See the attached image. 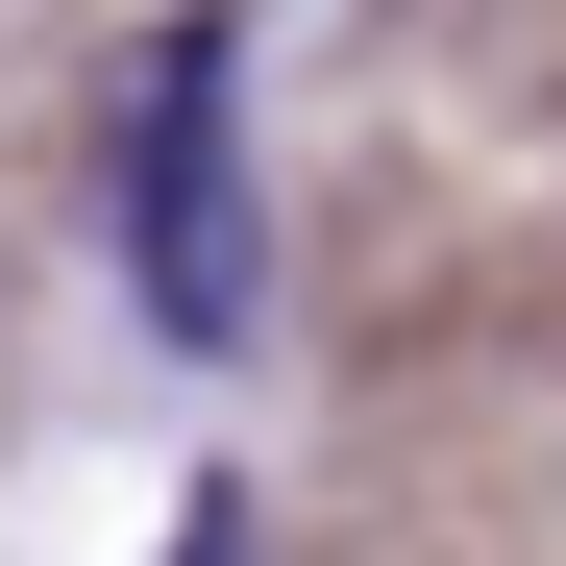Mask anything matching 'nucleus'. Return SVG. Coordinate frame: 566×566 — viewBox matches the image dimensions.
<instances>
[{"mask_svg": "<svg viewBox=\"0 0 566 566\" xmlns=\"http://www.w3.org/2000/svg\"><path fill=\"white\" fill-rule=\"evenodd\" d=\"M124 271H148V321L172 345H247V50L222 25H172L124 74Z\"/></svg>", "mask_w": 566, "mask_h": 566, "instance_id": "f257e3e1", "label": "nucleus"}]
</instances>
